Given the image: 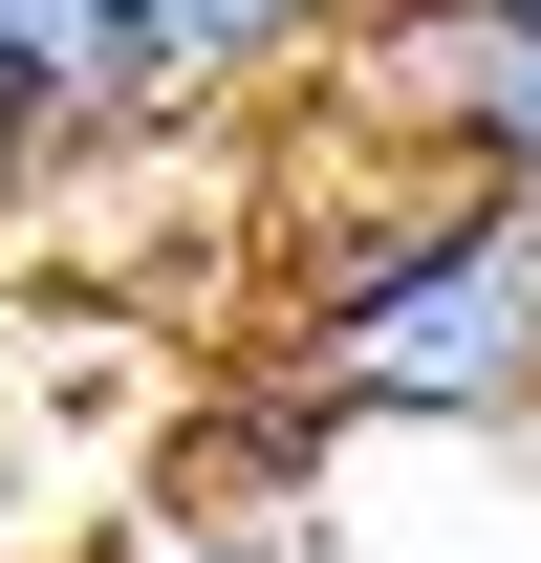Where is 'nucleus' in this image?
I'll list each match as a JSON object with an SVG mask.
<instances>
[{"mask_svg":"<svg viewBox=\"0 0 541 563\" xmlns=\"http://www.w3.org/2000/svg\"><path fill=\"white\" fill-rule=\"evenodd\" d=\"M261 412H303V433H541V196L411 152L368 217H325L261 303Z\"/></svg>","mask_w":541,"mask_h":563,"instance_id":"obj_1","label":"nucleus"},{"mask_svg":"<svg viewBox=\"0 0 541 563\" xmlns=\"http://www.w3.org/2000/svg\"><path fill=\"white\" fill-rule=\"evenodd\" d=\"M325 87L390 152H455V174L541 196V44H476V22H433V0H368V22L325 44Z\"/></svg>","mask_w":541,"mask_h":563,"instance_id":"obj_2","label":"nucleus"},{"mask_svg":"<svg viewBox=\"0 0 541 563\" xmlns=\"http://www.w3.org/2000/svg\"><path fill=\"white\" fill-rule=\"evenodd\" d=\"M152 109L109 66V22L87 0H0V196H66V174H131Z\"/></svg>","mask_w":541,"mask_h":563,"instance_id":"obj_3","label":"nucleus"},{"mask_svg":"<svg viewBox=\"0 0 541 563\" xmlns=\"http://www.w3.org/2000/svg\"><path fill=\"white\" fill-rule=\"evenodd\" d=\"M87 22H109V66H131L152 131H196V109H239V87H303L368 0H87Z\"/></svg>","mask_w":541,"mask_h":563,"instance_id":"obj_4","label":"nucleus"},{"mask_svg":"<svg viewBox=\"0 0 541 563\" xmlns=\"http://www.w3.org/2000/svg\"><path fill=\"white\" fill-rule=\"evenodd\" d=\"M433 22H476V44H541V0H433Z\"/></svg>","mask_w":541,"mask_h":563,"instance_id":"obj_5","label":"nucleus"},{"mask_svg":"<svg viewBox=\"0 0 541 563\" xmlns=\"http://www.w3.org/2000/svg\"><path fill=\"white\" fill-rule=\"evenodd\" d=\"M44 563H131V542H44Z\"/></svg>","mask_w":541,"mask_h":563,"instance_id":"obj_6","label":"nucleus"}]
</instances>
